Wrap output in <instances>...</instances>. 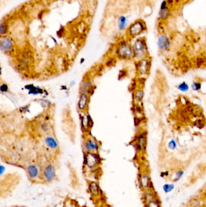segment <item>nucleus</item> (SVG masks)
<instances>
[{
  "label": "nucleus",
  "mask_w": 206,
  "mask_h": 207,
  "mask_svg": "<svg viewBox=\"0 0 206 207\" xmlns=\"http://www.w3.org/2000/svg\"><path fill=\"white\" fill-rule=\"evenodd\" d=\"M84 163L88 168L93 170L101 163V157L96 153H86L84 156Z\"/></svg>",
  "instance_id": "nucleus-4"
},
{
  "label": "nucleus",
  "mask_w": 206,
  "mask_h": 207,
  "mask_svg": "<svg viewBox=\"0 0 206 207\" xmlns=\"http://www.w3.org/2000/svg\"><path fill=\"white\" fill-rule=\"evenodd\" d=\"M134 56L137 58H142L146 55L147 52V45L146 40L143 38L136 39L133 45Z\"/></svg>",
  "instance_id": "nucleus-3"
},
{
  "label": "nucleus",
  "mask_w": 206,
  "mask_h": 207,
  "mask_svg": "<svg viewBox=\"0 0 206 207\" xmlns=\"http://www.w3.org/2000/svg\"><path fill=\"white\" fill-rule=\"evenodd\" d=\"M196 124H197V126L198 127H199V128H201V127H202L204 126V124H203V121H202L201 120H200V119H199V120H198V121H197Z\"/></svg>",
  "instance_id": "nucleus-33"
},
{
  "label": "nucleus",
  "mask_w": 206,
  "mask_h": 207,
  "mask_svg": "<svg viewBox=\"0 0 206 207\" xmlns=\"http://www.w3.org/2000/svg\"><path fill=\"white\" fill-rule=\"evenodd\" d=\"M146 26L145 22L141 20H138L135 21L129 27L128 29V33L129 37L134 38L142 33L145 31H146Z\"/></svg>",
  "instance_id": "nucleus-2"
},
{
  "label": "nucleus",
  "mask_w": 206,
  "mask_h": 207,
  "mask_svg": "<svg viewBox=\"0 0 206 207\" xmlns=\"http://www.w3.org/2000/svg\"><path fill=\"white\" fill-rule=\"evenodd\" d=\"M99 145L93 139H88L84 144V148L86 153H95L99 150Z\"/></svg>",
  "instance_id": "nucleus-7"
},
{
  "label": "nucleus",
  "mask_w": 206,
  "mask_h": 207,
  "mask_svg": "<svg viewBox=\"0 0 206 207\" xmlns=\"http://www.w3.org/2000/svg\"><path fill=\"white\" fill-rule=\"evenodd\" d=\"M15 207H27V206H15Z\"/></svg>",
  "instance_id": "nucleus-36"
},
{
  "label": "nucleus",
  "mask_w": 206,
  "mask_h": 207,
  "mask_svg": "<svg viewBox=\"0 0 206 207\" xmlns=\"http://www.w3.org/2000/svg\"><path fill=\"white\" fill-rule=\"evenodd\" d=\"M116 55L122 60L131 59L134 56L133 47L125 41H122L117 47Z\"/></svg>",
  "instance_id": "nucleus-1"
},
{
  "label": "nucleus",
  "mask_w": 206,
  "mask_h": 207,
  "mask_svg": "<svg viewBox=\"0 0 206 207\" xmlns=\"http://www.w3.org/2000/svg\"><path fill=\"white\" fill-rule=\"evenodd\" d=\"M8 31V26L6 23H1L0 26V33L1 35L6 34Z\"/></svg>",
  "instance_id": "nucleus-21"
},
{
  "label": "nucleus",
  "mask_w": 206,
  "mask_h": 207,
  "mask_svg": "<svg viewBox=\"0 0 206 207\" xmlns=\"http://www.w3.org/2000/svg\"><path fill=\"white\" fill-rule=\"evenodd\" d=\"M150 183L151 182L149 181L148 176L146 174H142L140 178V184L142 185V187L144 188L148 187L150 184Z\"/></svg>",
  "instance_id": "nucleus-16"
},
{
  "label": "nucleus",
  "mask_w": 206,
  "mask_h": 207,
  "mask_svg": "<svg viewBox=\"0 0 206 207\" xmlns=\"http://www.w3.org/2000/svg\"><path fill=\"white\" fill-rule=\"evenodd\" d=\"M43 177L44 181L47 183H50L56 179V171L53 164H49L46 165L43 171Z\"/></svg>",
  "instance_id": "nucleus-5"
},
{
  "label": "nucleus",
  "mask_w": 206,
  "mask_h": 207,
  "mask_svg": "<svg viewBox=\"0 0 206 207\" xmlns=\"http://www.w3.org/2000/svg\"><path fill=\"white\" fill-rule=\"evenodd\" d=\"M88 98H89V96L88 94L81 93L78 102V107L80 110H84L86 109L88 105Z\"/></svg>",
  "instance_id": "nucleus-12"
},
{
  "label": "nucleus",
  "mask_w": 206,
  "mask_h": 207,
  "mask_svg": "<svg viewBox=\"0 0 206 207\" xmlns=\"http://www.w3.org/2000/svg\"><path fill=\"white\" fill-rule=\"evenodd\" d=\"M177 87H178V89L179 90H180L181 92H184L188 91V90H189V86H188V84L185 82H182V83L179 84Z\"/></svg>",
  "instance_id": "nucleus-19"
},
{
  "label": "nucleus",
  "mask_w": 206,
  "mask_h": 207,
  "mask_svg": "<svg viewBox=\"0 0 206 207\" xmlns=\"http://www.w3.org/2000/svg\"><path fill=\"white\" fill-rule=\"evenodd\" d=\"M147 207H160V205L157 202V200H151L147 204Z\"/></svg>",
  "instance_id": "nucleus-23"
},
{
  "label": "nucleus",
  "mask_w": 206,
  "mask_h": 207,
  "mask_svg": "<svg viewBox=\"0 0 206 207\" xmlns=\"http://www.w3.org/2000/svg\"><path fill=\"white\" fill-rule=\"evenodd\" d=\"M192 87L193 90H199L201 87V83H199V82H195L192 84Z\"/></svg>",
  "instance_id": "nucleus-27"
},
{
  "label": "nucleus",
  "mask_w": 206,
  "mask_h": 207,
  "mask_svg": "<svg viewBox=\"0 0 206 207\" xmlns=\"http://www.w3.org/2000/svg\"><path fill=\"white\" fill-rule=\"evenodd\" d=\"M92 88H93L92 82L90 81H86L81 84L80 87V91L81 93H86L88 94V93L92 91L91 89Z\"/></svg>",
  "instance_id": "nucleus-14"
},
{
  "label": "nucleus",
  "mask_w": 206,
  "mask_h": 207,
  "mask_svg": "<svg viewBox=\"0 0 206 207\" xmlns=\"http://www.w3.org/2000/svg\"><path fill=\"white\" fill-rule=\"evenodd\" d=\"M63 32H64V29L62 26L61 27V28L59 29V30L57 32V36H59V37H61L62 35H63Z\"/></svg>",
  "instance_id": "nucleus-30"
},
{
  "label": "nucleus",
  "mask_w": 206,
  "mask_h": 207,
  "mask_svg": "<svg viewBox=\"0 0 206 207\" xmlns=\"http://www.w3.org/2000/svg\"><path fill=\"white\" fill-rule=\"evenodd\" d=\"M167 4H168V3H167V1H163L162 3H161V7H160V10H163L164 9H166L168 6H167Z\"/></svg>",
  "instance_id": "nucleus-31"
},
{
  "label": "nucleus",
  "mask_w": 206,
  "mask_h": 207,
  "mask_svg": "<svg viewBox=\"0 0 206 207\" xmlns=\"http://www.w3.org/2000/svg\"><path fill=\"white\" fill-rule=\"evenodd\" d=\"M27 172L28 178L32 181L38 179L39 176V170L36 165L30 164L27 168Z\"/></svg>",
  "instance_id": "nucleus-6"
},
{
  "label": "nucleus",
  "mask_w": 206,
  "mask_h": 207,
  "mask_svg": "<svg viewBox=\"0 0 206 207\" xmlns=\"http://www.w3.org/2000/svg\"><path fill=\"white\" fill-rule=\"evenodd\" d=\"M5 171V167L3 165H1V167H0V174L2 176Z\"/></svg>",
  "instance_id": "nucleus-34"
},
{
  "label": "nucleus",
  "mask_w": 206,
  "mask_h": 207,
  "mask_svg": "<svg viewBox=\"0 0 206 207\" xmlns=\"http://www.w3.org/2000/svg\"><path fill=\"white\" fill-rule=\"evenodd\" d=\"M82 126H83L84 128H88V127H89V124H90V121H89V118L87 116H85L84 117H83L82 120Z\"/></svg>",
  "instance_id": "nucleus-22"
},
{
  "label": "nucleus",
  "mask_w": 206,
  "mask_h": 207,
  "mask_svg": "<svg viewBox=\"0 0 206 207\" xmlns=\"http://www.w3.org/2000/svg\"><path fill=\"white\" fill-rule=\"evenodd\" d=\"M170 45V42L169 39L166 35H161L158 41V46L159 49L162 50H168Z\"/></svg>",
  "instance_id": "nucleus-10"
},
{
  "label": "nucleus",
  "mask_w": 206,
  "mask_h": 207,
  "mask_svg": "<svg viewBox=\"0 0 206 207\" xmlns=\"http://www.w3.org/2000/svg\"><path fill=\"white\" fill-rule=\"evenodd\" d=\"M168 147L169 149H170V150H174L176 149V142L174 140H172L169 142V143L168 144Z\"/></svg>",
  "instance_id": "nucleus-28"
},
{
  "label": "nucleus",
  "mask_w": 206,
  "mask_h": 207,
  "mask_svg": "<svg viewBox=\"0 0 206 207\" xmlns=\"http://www.w3.org/2000/svg\"><path fill=\"white\" fill-rule=\"evenodd\" d=\"M143 97V92L142 90H139L137 92L136 94H135V99H136L138 101L142 100Z\"/></svg>",
  "instance_id": "nucleus-25"
},
{
  "label": "nucleus",
  "mask_w": 206,
  "mask_h": 207,
  "mask_svg": "<svg viewBox=\"0 0 206 207\" xmlns=\"http://www.w3.org/2000/svg\"><path fill=\"white\" fill-rule=\"evenodd\" d=\"M204 62H205V60L203 57H199L196 60V64L197 67L202 66L203 65H204Z\"/></svg>",
  "instance_id": "nucleus-24"
},
{
  "label": "nucleus",
  "mask_w": 206,
  "mask_h": 207,
  "mask_svg": "<svg viewBox=\"0 0 206 207\" xmlns=\"http://www.w3.org/2000/svg\"><path fill=\"white\" fill-rule=\"evenodd\" d=\"M146 145V134L145 132L141 133L137 138V148L138 150H142L145 149Z\"/></svg>",
  "instance_id": "nucleus-11"
},
{
  "label": "nucleus",
  "mask_w": 206,
  "mask_h": 207,
  "mask_svg": "<svg viewBox=\"0 0 206 207\" xmlns=\"http://www.w3.org/2000/svg\"><path fill=\"white\" fill-rule=\"evenodd\" d=\"M170 9L168 7H167L166 9L160 10L159 16H160V18L162 20H165L170 15Z\"/></svg>",
  "instance_id": "nucleus-17"
},
{
  "label": "nucleus",
  "mask_w": 206,
  "mask_h": 207,
  "mask_svg": "<svg viewBox=\"0 0 206 207\" xmlns=\"http://www.w3.org/2000/svg\"><path fill=\"white\" fill-rule=\"evenodd\" d=\"M174 185L172 184H165L163 185V191L165 192L166 193H169L170 192H171L174 189Z\"/></svg>",
  "instance_id": "nucleus-20"
},
{
  "label": "nucleus",
  "mask_w": 206,
  "mask_h": 207,
  "mask_svg": "<svg viewBox=\"0 0 206 207\" xmlns=\"http://www.w3.org/2000/svg\"><path fill=\"white\" fill-rule=\"evenodd\" d=\"M88 191L93 197H97L101 194V189L98 183L95 181H91L88 185Z\"/></svg>",
  "instance_id": "nucleus-9"
},
{
  "label": "nucleus",
  "mask_w": 206,
  "mask_h": 207,
  "mask_svg": "<svg viewBox=\"0 0 206 207\" xmlns=\"http://www.w3.org/2000/svg\"><path fill=\"white\" fill-rule=\"evenodd\" d=\"M45 143L49 149L52 150H56L59 147L57 140L55 138L52 136L46 137L45 138Z\"/></svg>",
  "instance_id": "nucleus-13"
},
{
  "label": "nucleus",
  "mask_w": 206,
  "mask_h": 207,
  "mask_svg": "<svg viewBox=\"0 0 206 207\" xmlns=\"http://www.w3.org/2000/svg\"><path fill=\"white\" fill-rule=\"evenodd\" d=\"M13 47V42L10 38L7 37L2 38L1 41V44H0V48H1V50L3 52L5 53L9 52L12 50Z\"/></svg>",
  "instance_id": "nucleus-8"
},
{
  "label": "nucleus",
  "mask_w": 206,
  "mask_h": 207,
  "mask_svg": "<svg viewBox=\"0 0 206 207\" xmlns=\"http://www.w3.org/2000/svg\"><path fill=\"white\" fill-rule=\"evenodd\" d=\"M0 89H1V91L2 92H7L8 91V86H7V84H3L1 86V87H0Z\"/></svg>",
  "instance_id": "nucleus-29"
},
{
  "label": "nucleus",
  "mask_w": 206,
  "mask_h": 207,
  "mask_svg": "<svg viewBox=\"0 0 206 207\" xmlns=\"http://www.w3.org/2000/svg\"><path fill=\"white\" fill-rule=\"evenodd\" d=\"M173 1H174V0H167V3H168V4H172V3H173Z\"/></svg>",
  "instance_id": "nucleus-35"
},
{
  "label": "nucleus",
  "mask_w": 206,
  "mask_h": 207,
  "mask_svg": "<svg viewBox=\"0 0 206 207\" xmlns=\"http://www.w3.org/2000/svg\"><path fill=\"white\" fill-rule=\"evenodd\" d=\"M127 23V19L125 16H120L118 20V27L120 30H124Z\"/></svg>",
  "instance_id": "nucleus-15"
},
{
  "label": "nucleus",
  "mask_w": 206,
  "mask_h": 207,
  "mask_svg": "<svg viewBox=\"0 0 206 207\" xmlns=\"http://www.w3.org/2000/svg\"><path fill=\"white\" fill-rule=\"evenodd\" d=\"M41 128H42V129L44 132H46L49 130V126L46 123H44L42 125V126H41Z\"/></svg>",
  "instance_id": "nucleus-32"
},
{
  "label": "nucleus",
  "mask_w": 206,
  "mask_h": 207,
  "mask_svg": "<svg viewBox=\"0 0 206 207\" xmlns=\"http://www.w3.org/2000/svg\"><path fill=\"white\" fill-rule=\"evenodd\" d=\"M183 174H184V172H183V171H181V170L178 171V172L176 173V174H175V176L174 179V181H177L180 180L181 177L182 176H183Z\"/></svg>",
  "instance_id": "nucleus-26"
},
{
  "label": "nucleus",
  "mask_w": 206,
  "mask_h": 207,
  "mask_svg": "<svg viewBox=\"0 0 206 207\" xmlns=\"http://www.w3.org/2000/svg\"><path fill=\"white\" fill-rule=\"evenodd\" d=\"M148 62L146 60H143L141 61L138 64V70L141 73H145L148 70Z\"/></svg>",
  "instance_id": "nucleus-18"
}]
</instances>
